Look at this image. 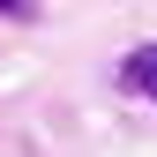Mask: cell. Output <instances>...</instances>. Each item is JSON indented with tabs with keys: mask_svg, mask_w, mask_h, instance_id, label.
<instances>
[{
	"mask_svg": "<svg viewBox=\"0 0 157 157\" xmlns=\"http://www.w3.org/2000/svg\"><path fill=\"white\" fill-rule=\"evenodd\" d=\"M120 82L142 97V105H157V37H142V45H127V60H120Z\"/></svg>",
	"mask_w": 157,
	"mask_h": 157,
	"instance_id": "cell-1",
	"label": "cell"
},
{
	"mask_svg": "<svg viewBox=\"0 0 157 157\" xmlns=\"http://www.w3.org/2000/svg\"><path fill=\"white\" fill-rule=\"evenodd\" d=\"M0 15H8V23H37L45 8H37V0H0Z\"/></svg>",
	"mask_w": 157,
	"mask_h": 157,
	"instance_id": "cell-2",
	"label": "cell"
}]
</instances>
